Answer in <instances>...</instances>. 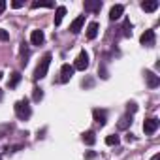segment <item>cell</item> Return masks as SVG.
<instances>
[{
    "label": "cell",
    "instance_id": "6da1fadb",
    "mask_svg": "<svg viewBox=\"0 0 160 160\" xmlns=\"http://www.w3.org/2000/svg\"><path fill=\"white\" fill-rule=\"evenodd\" d=\"M13 109H15L17 119H21V121H27V119L30 117V113H32V109H30V106H28V100H19V102H15Z\"/></svg>",
    "mask_w": 160,
    "mask_h": 160
},
{
    "label": "cell",
    "instance_id": "7a4b0ae2",
    "mask_svg": "<svg viewBox=\"0 0 160 160\" xmlns=\"http://www.w3.org/2000/svg\"><path fill=\"white\" fill-rule=\"evenodd\" d=\"M49 66H51V55L47 53V55L40 60V64H38V68H36V72H34V79H43V77L47 75Z\"/></svg>",
    "mask_w": 160,
    "mask_h": 160
},
{
    "label": "cell",
    "instance_id": "3957f363",
    "mask_svg": "<svg viewBox=\"0 0 160 160\" xmlns=\"http://www.w3.org/2000/svg\"><path fill=\"white\" fill-rule=\"evenodd\" d=\"M89 66V55L85 53V51H81V53H79L77 55V58H75V62H73V70H85Z\"/></svg>",
    "mask_w": 160,
    "mask_h": 160
},
{
    "label": "cell",
    "instance_id": "277c9868",
    "mask_svg": "<svg viewBox=\"0 0 160 160\" xmlns=\"http://www.w3.org/2000/svg\"><path fill=\"white\" fill-rule=\"evenodd\" d=\"M73 66H70V64H62V68H60V83H68L70 79H72V75H73Z\"/></svg>",
    "mask_w": 160,
    "mask_h": 160
},
{
    "label": "cell",
    "instance_id": "5b68a950",
    "mask_svg": "<svg viewBox=\"0 0 160 160\" xmlns=\"http://www.w3.org/2000/svg\"><path fill=\"white\" fill-rule=\"evenodd\" d=\"M158 124H160V121H158L156 117L147 119V121L143 122V132H145V134H154V132H156V128H158Z\"/></svg>",
    "mask_w": 160,
    "mask_h": 160
},
{
    "label": "cell",
    "instance_id": "8992f818",
    "mask_svg": "<svg viewBox=\"0 0 160 160\" xmlns=\"http://www.w3.org/2000/svg\"><path fill=\"white\" fill-rule=\"evenodd\" d=\"M139 42H141V45H145V47H152V45H154V30H145V32L141 34Z\"/></svg>",
    "mask_w": 160,
    "mask_h": 160
},
{
    "label": "cell",
    "instance_id": "52a82bcc",
    "mask_svg": "<svg viewBox=\"0 0 160 160\" xmlns=\"http://www.w3.org/2000/svg\"><path fill=\"white\" fill-rule=\"evenodd\" d=\"M145 79H147V85H149L151 89H156V87L160 85V77H158L154 72H151V70L145 72Z\"/></svg>",
    "mask_w": 160,
    "mask_h": 160
},
{
    "label": "cell",
    "instance_id": "ba28073f",
    "mask_svg": "<svg viewBox=\"0 0 160 160\" xmlns=\"http://www.w3.org/2000/svg\"><path fill=\"white\" fill-rule=\"evenodd\" d=\"M83 25H85V15H79V17H75V19L72 21V25H70V30H72V34H77L79 30L83 28Z\"/></svg>",
    "mask_w": 160,
    "mask_h": 160
},
{
    "label": "cell",
    "instance_id": "9c48e42d",
    "mask_svg": "<svg viewBox=\"0 0 160 160\" xmlns=\"http://www.w3.org/2000/svg\"><path fill=\"white\" fill-rule=\"evenodd\" d=\"M43 42H45L43 32H42V30H32V34H30V43H32V45H42Z\"/></svg>",
    "mask_w": 160,
    "mask_h": 160
},
{
    "label": "cell",
    "instance_id": "30bf717a",
    "mask_svg": "<svg viewBox=\"0 0 160 160\" xmlns=\"http://www.w3.org/2000/svg\"><path fill=\"white\" fill-rule=\"evenodd\" d=\"M122 12H124V8H122L121 4H115V6L109 10V19H111V21H117V19H121Z\"/></svg>",
    "mask_w": 160,
    "mask_h": 160
},
{
    "label": "cell",
    "instance_id": "8fae6325",
    "mask_svg": "<svg viewBox=\"0 0 160 160\" xmlns=\"http://www.w3.org/2000/svg\"><path fill=\"white\" fill-rule=\"evenodd\" d=\"M141 10L143 12H154L158 10V0H145V2H141Z\"/></svg>",
    "mask_w": 160,
    "mask_h": 160
},
{
    "label": "cell",
    "instance_id": "7c38bea8",
    "mask_svg": "<svg viewBox=\"0 0 160 160\" xmlns=\"http://www.w3.org/2000/svg\"><path fill=\"white\" fill-rule=\"evenodd\" d=\"M100 10H102L100 0H89V2H85V12H100Z\"/></svg>",
    "mask_w": 160,
    "mask_h": 160
},
{
    "label": "cell",
    "instance_id": "4fadbf2b",
    "mask_svg": "<svg viewBox=\"0 0 160 160\" xmlns=\"http://www.w3.org/2000/svg\"><path fill=\"white\" fill-rule=\"evenodd\" d=\"M92 117H94V121H96L100 126H104V124H106L108 115H106V111H104V109H94V111H92Z\"/></svg>",
    "mask_w": 160,
    "mask_h": 160
},
{
    "label": "cell",
    "instance_id": "5bb4252c",
    "mask_svg": "<svg viewBox=\"0 0 160 160\" xmlns=\"http://www.w3.org/2000/svg\"><path fill=\"white\" fill-rule=\"evenodd\" d=\"M64 15H66V8H64V6H58L57 12H55V27H58V25L62 23Z\"/></svg>",
    "mask_w": 160,
    "mask_h": 160
},
{
    "label": "cell",
    "instance_id": "9a60e30c",
    "mask_svg": "<svg viewBox=\"0 0 160 160\" xmlns=\"http://www.w3.org/2000/svg\"><path fill=\"white\" fill-rule=\"evenodd\" d=\"M96 36H98V23H91L87 27V38L89 40H94Z\"/></svg>",
    "mask_w": 160,
    "mask_h": 160
},
{
    "label": "cell",
    "instance_id": "2e32d148",
    "mask_svg": "<svg viewBox=\"0 0 160 160\" xmlns=\"http://www.w3.org/2000/svg\"><path fill=\"white\" fill-rule=\"evenodd\" d=\"M130 124H132V117L130 115H124V117H121V121H119L117 126H119V130H126Z\"/></svg>",
    "mask_w": 160,
    "mask_h": 160
},
{
    "label": "cell",
    "instance_id": "e0dca14e",
    "mask_svg": "<svg viewBox=\"0 0 160 160\" xmlns=\"http://www.w3.org/2000/svg\"><path fill=\"white\" fill-rule=\"evenodd\" d=\"M83 141H85L87 145H94V143H96V134H94L92 130L85 132V134H83Z\"/></svg>",
    "mask_w": 160,
    "mask_h": 160
},
{
    "label": "cell",
    "instance_id": "ac0fdd59",
    "mask_svg": "<svg viewBox=\"0 0 160 160\" xmlns=\"http://www.w3.org/2000/svg\"><path fill=\"white\" fill-rule=\"evenodd\" d=\"M55 4L53 2H49V0H36V2H32V8L36 10V8H53Z\"/></svg>",
    "mask_w": 160,
    "mask_h": 160
},
{
    "label": "cell",
    "instance_id": "d6986e66",
    "mask_svg": "<svg viewBox=\"0 0 160 160\" xmlns=\"http://www.w3.org/2000/svg\"><path fill=\"white\" fill-rule=\"evenodd\" d=\"M19 81H21V73H19V72L12 73V79H10V87H12V89H13V87H17V85H19Z\"/></svg>",
    "mask_w": 160,
    "mask_h": 160
},
{
    "label": "cell",
    "instance_id": "ffe728a7",
    "mask_svg": "<svg viewBox=\"0 0 160 160\" xmlns=\"http://www.w3.org/2000/svg\"><path fill=\"white\" fill-rule=\"evenodd\" d=\"M21 55H23L21 64L25 66V64H27V57H28V47H27V43H21Z\"/></svg>",
    "mask_w": 160,
    "mask_h": 160
},
{
    "label": "cell",
    "instance_id": "44dd1931",
    "mask_svg": "<svg viewBox=\"0 0 160 160\" xmlns=\"http://www.w3.org/2000/svg\"><path fill=\"white\" fill-rule=\"evenodd\" d=\"M106 143H108V145H119V136H115V134L108 136V138H106Z\"/></svg>",
    "mask_w": 160,
    "mask_h": 160
},
{
    "label": "cell",
    "instance_id": "7402d4cb",
    "mask_svg": "<svg viewBox=\"0 0 160 160\" xmlns=\"http://www.w3.org/2000/svg\"><path fill=\"white\" fill-rule=\"evenodd\" d=\"M42 98H43V92H42V89L36 87V89H34V94H32V100H34V102H40Z\"/></svg>",
    "mask_w": 160,
    "mask_h": 160
},
{
    "label": "cell",
    "instance_id": "603a6c76",
    "mask_svg": "<svg viewBox=\"0 0 160 160\" xmlns=\"http://www.w3.org/2000/svg\"><path fill=\"white\" fill-rule=\"evenodd\" d=\"M10 40V32L4 30V28H0V42H8Z\"/></svg>",
    "mask_w": 160,
    "mask_h": 160
},
{
    "label": "cell",
    "instance_id": "cb8c5ba5",
    "mask_svg": "<svg viewBox=\"0 0 160 160\" xmlns=\"http://www.w3.org/2000/svg\"><path fill=\"white\" fill-rule=\"evenodd\" d=\"M130 28H132V25L126 21V23H124V36H132V30H130Z\"/></svg>",
    "mask_w": 160,
    "mask_h": 160
},
{
    "label": "cell",
    "instance_id": "d4e9b609",
    "mask_svg": "<svg viewBox=\"0 0 160 160\" xmlns=\"http://www.w3.org/2000/svg\"><path fill=\"white\" fill-rule=\"evenodd\" d=\"M126 109H128V113H136V111H138V106H136V104H134V102H130V104H128V108H126Z\"/></svg>",
    "mask_w": 160,
    "mask_h": 160
},
{
    "label": "cell",
    "instance_id": "484cf974",
    "mask_svg": "<svg viewBox=\"0 0 160 160\" xmlns=\"http://www.w3.org/2000/svg\"><path fill=\"white\" fill-rule=\"evenodd\" d=\"M12 6H13V8H21V6H23V2H21V0H13Z\"/></svg>",
    "mask_w": 160,
    "mask_h": 160
},
{
    "label": "cell",
    "instance_id": "4316f807",
    "mask_svg": "<svg viewBox=\"0 0 160 160\" xmlns=\"http://www.w3.org/2000/svg\"><path fill=\"white\" fill-rule=\"evenodd\" d=\"M85 156H87V160H92V158L96 156V152H92V151H89V152H87Z\"/></svg>",
    "mask_w": 160,
    "mask_h": 160
},
{
    "label": "cell",
    "instance_id": "83f0119b",
    "mask_svg": "<svg viewBox=\"0 0 160 160\" xmlns=\"http://www.w3.org/2000/svg\"><path fill=\"white\" fill-rule=\"evenodd\" d=\"M4 10H6V2H4V0H0V13H4Z\"/></svg>",
    "mask_w": 160,
    "mask_h": 160
},
{
    "label": "cell",
    "instance_id": "f1b7e54d",
    "mask_svg": "<svg viewBox=\"0 0 160 160\" xmlns=\"http://www.w3.org/2000/svg\"><path fill=\"white\" fill-rule=\"evenodd\" d=\"M151 160H160V154H154V156H152Z\"/></svg>",
    "mask_w": 160,
    "mask_h": 160
},
{
    "label": "cell",
    "instance_id": "f546056e",
    "mask_svg": "<svg viewBox=\"0 0 160 160\" xmlns=\"http://www.w3.org/2000/svg\"><path fill=\"white\" fill-rule=\"evenodd\" d=\"M0 100H2V91H0Z\"/></svg>",
    "mask_w": 160,
    "mask_h": 160
},
{
    "label": "cell",
    "instance_id": "4dcf8cb0",
    "mask_svg": "<svg viewBox=\"0 0 160 160\" xmlns=\"http://www.w3.org/2000/svg\"><path fill=\"white\" fill-rule=\"evenodd\" d=\"M0 79H2V73H0Z\"/></svg>",
    "mask_w": 160,
    "mask_h": 160
}]
</instances>
